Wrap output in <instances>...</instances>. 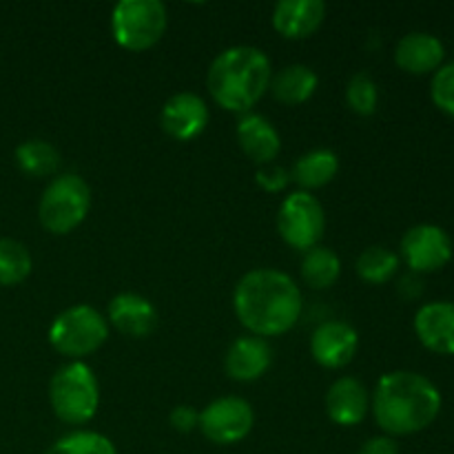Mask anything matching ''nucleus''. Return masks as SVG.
<instances>
[{"label":"nucleus","mask_w":454,"mask_h":454,"mask_svg":"<svg viewBox=\"0 0 454 454\" xmlns=\"http://www.w3.org/2000/svg\"><path fill=\"white\" fill-rule=\"evenodd\" d=\"M359 348V337L350 324L324 322L315 328L310 337V353L313 359L324 368H344L353 362Z\"/></svg>","instance_id":"12"},{"label":"nucleus","mask_w":454,"mask_h":454,"mask_svg":"<svg viewBox=\"0 0 454 454\" xmlns=\"http://www.w3.org/2000/svg\"><path fill=\"white\" fill-rule=\"evenodd\" d=\"M372 415L388 437H406L428 428L442 411V393L428 377L412 371L388 372L372 395Z\"/></svg>","instance_id":"2"},{"label":"nucleus","mask_w":454,"mask_h":454,"mask_svg":"<svg viewBox=\"0 0 454 454\" xmlns=\"http://www.w3.org/2000/svg\"><path fill=\"white\" fill-rule=\"evenodd\" d=\"M273 69L266 53L257 47L239 44L222 51L211 62L207 87L222 109L244 114L262 100L270 87Z\"/></svg>","instance_id":"3"},{"label":"nucleus","mask_w":454,"mask_h":454,"mask_svg":"<svg viewBox=\"0 0 454 454\" xmlns=\"http://www.w3.org/2000/svg\"><path fill=\"white\" fill-rule=\"evenodd\" d=\"M91 207V189L75 173H65L49 182L40 198L38 217L44 231L67 235L78 229Z\"/></svg>","instance_id":"5"},{"label":"nucleus","mask_w":454,"mask_h":454,"mask_svg":"<svg viewBox=\"0 0 454 454\" xmlns=\"http://www.w3.org/2000/svg\"><path fill=\"white\" fill-rule=\"evenodd\" d=\"M355 269H357V275L364 282L380 286V284H386L388 279H393V275L397 273L399 255H395L386 247H368L357 257Z\"/></svg>","instance_id":"25"},{"label":"nucleus","mask_w":454,"mask_h":454,"mask_svg":"<svg viewBox=\"0 0 454 454\" xmlns=\"http://www.w3.org/2000/svg\"><path fill=\"white\" fill-rule=\"evenodd\" d=\"M49 402L60 421L82 426L96 417L100 406V386L91 368L82 362L62 366L49 384Z\"/></svg>","instance_id":"4"},{"label":"nucleus","mask_w":454,"mask_h":454,"mask_svg":"<svg viewBox=\"0 0 454 454\" xmlns=\"http://www.w3.org/2000/svg\"><path fill=\"white\" fill-rule=\"evenodd\" d=\"M106 337H109V324L93 306L87 304L62 310L49 328V344L71 359H82L96 353Z\"/></svg>","instance_id":"6"},{"label":"nucleus","mask_w":454,"mask_h":454,"mask_svg":"<svg viewBox=\"0 0 454 454\" xmlns=\"http://www.w3.org/2000/svg\"><path fill=\"white\" fill-rule=\"evenodd\" d=\"M168 424H171L173 430H177L182 434L193 433L200 426V412L191 406H177L168 415Z\"/></svg>","instance_id":"30"},{"label":"nucleus","mask_w":454,"mask_h":454,"mask_svg":"<svg viewBox=\"0 0 454 454\" xmlns=\"http://www.w3.org/2000/svg\"><path fill=\"white\" fill-rule=\"evenodd\" d=\"M326 18V4L322 0H282L273 7V27L288 40H301L313 35Z\"/></svg>","instance_id":"14"},{"label":"nucleus","mask_w":454,"mask_h":454,"mask_svg":"<svg viewBox=\"0 0 454 454\" xmlns=\"http://www.w3.org/2000/svg\"><path fill=\"white\" fill-rule=\"evenodd\" d=\"M340 171V160L333 151L315 149L301 155L291 168V180H295L309 193L310 189H322Z\"/></svg>","instance_id":"21"},{"label":"nucleus","mask_w":454,"mask_h":454,"mask_svg":"<svg viewBox=\"0 0 454 454\" xmlns=\"http://www.w3.org/2000/svg\"><path fill=\"white\" fill-rule=\"evenodd\" d=\"M357 454H399V446L393 437L381 434V437H372L364 442Z\"/></svg>","instance_id":"31"},{"label":"nucleus","mask_w":454,"mask_h":454,"mask_svg":"<svg viewBox=\"0 0 454 454\" xmlns=\"http://www.w3.org/2000/svg\"><path fill=\"white\" fill-rule=\"evenodd\" d=\"M239 324L255 337H278L291 331L301 315V293L293 278L273 269L244 275L233 293Z\"/></svg>","instance_id":"1"},{"label":"nucleus","mask_w":454,"mask_h":454,"mask_svg":"<svg viewBox=\"0 0 454 454\" xmlns=\"http://www.w3.org/2000/svg\"><path fill=\"white\" fill-rule=\"evenodd\" d=\"M371 408L366 386L355 377H341L328 388L326 395V412L333 424L353 428L362 424Z\"/></svg>","instance_id":"15"},{"label":"nucleus","mask_w":454,"mask_h":454,"mask_svg":"<svg viewBox=\"0 0 454 454\" xmlns=\"http://www.w3.org/2000/svg\"><path fill=\"white\" fill-rule=\"evenodd\" d=\"M273 362V350L262 337H239L226 353V375L235 381H255L266 375Z\"/></svg>","instance_id":"18"},{"label":"nucleus","mask_w":454,"mask_h":454,"mask_svg":"<svg viewBox=\"0 0 454 454\" xmlns=\"http://www.w3.org/2000/svg\"><path fill=\"white\" fill-rule=\"evenodd\" d=\"M443 56H446L443 43L428 31H411L399 40L397 49H395V62L399 65V69L415 75L437 71L442 67Z\"/></svg>","instance_id":"17"},{"label":"nucleus","mask_w":454,"mask_h":454,"mask_svg":"<svg viewBox=\"0 0 454 454\" xmlns=\"http://www.w3.org/2000/svg\"><path fill=\"white\" fill-rule=\"evenodd\" d=\"M109 322L122 335L145 340L158 326V310L137 293H120L109 301Z\"/></svg>","instance_id":"16"},{"label":"nucleus","mask_w":454,"mask_h":454,"mask_svg":"<svg viewBox=\"0 0 454 454\" xmlns=\"http://www.w3.org/2000/svg\"><path fill=\"white\" fill-rule=\"evenodd\" d=\"M415 333L421 344L437 355H454V304L430 301L415 315Z\"/></svg>","instance_id":"13"},{"label":"nucleus","mask_w":454,"mask_h":454,"mask_svg":"<svg viewBox=\"0 0 454 454\" xmlns=\"http://www.w3.org/2000/svg\"><path fill=\"white\" fill-rule=\"evenodd\" d=\"M257 184L262 186L269 193H278V191H284L291 182V171H286L284 167H275V164H266L260 171L255 173Z\"/></svg>","instance_id":"29"},{"label":"nucleus","mask_w":454,"mask_h":454,"mask_svg":"<svg viewBox=\"0 0 454 454\" xmlns=\"http://www.w3.org/2000/svg\"><path fill=\"white\" fill-rule=\"evenodd\" d=\"M317 84L319 78L310 67L288 65L270 78L269 89L270 93H273L275 100H279L282 105L288 106H297L304 105L306 100H310V96L317 91Z\"/></svg>","instance_id":"20"},{"label":"nucleus","mask_w":454,"mask_h":454,"mask_svg":"<svg viewBox=\"0 0 454 454\" xmlns=\"http://www.w3.org/2000/svg\"><path fill=\"white\" fill-rule=\"evenodd\" d=\"M16 162L29 177H47L60 168V153L47 140H27L16 149Z\"/></svg>","instance_id":"23"},{"label":"nucleus","mask_w":454,"mask_h":454,"mask_svg":"<svg viewBox=\"0 0 454 454\" xmlns=\"http://www.w3.org/2000/svg\"><path fill=\"white\" fill-rule=\"evenodd\" d=\"M430 96L443 114L454 115V60L434 71L433 82H430Z\"/></svg>","instance_id":"28"},{"label":"nucleus","mask_w":454,"mask_h":454,"mask_svg":"<svg viewBox=\"0 0 454 454\" xmlns=\"http://www.w3.org/2000/svg\"><path fill=\"white\" fill-rule=\"evenodd\" d=\"M238 142L244 153L257 164H270L282 149V140L273 124L262 115H244L238 124Z\"/></svg>","instance_id":"19"},{"label":"nucleus","mask_w":454,"mask_h":454,"mask_svg":"<svg viewBox=\"0 0 454 454\" xmlns=\"http://www.w3.org/2000/svg\"><path fill=\"white\" fill-rule=\"evenodd\" d=\"M31 253L18 239L0 238V284L3 286H16L25 282L31 273Z\"/></svg>","instance_id":"24"},{"label":"nucleus","mask_w":454,"mask_h":454,"mask_svg":"<svg viewBox=\"0 0 454 454\" xmlns=\"http://www.w3.org/2000/svg\"><path fill=\"white\" fill-rule=\"evenodd\" d=\"M167 7L160 0H122L111 13V31L120 47L146 51L167 31Z\"/></svg>","instance_id":"7"},{"label":"nucleus","mask_w":454,"mask_h":454,"mask_svg":"<svg viewBox=\"0 0 454 454\" xmlns=\"http://www.w3.org/2000/svg\"><path fill=\"white\" fill-rule=\"evenodd\" d=\"M341 262L337 253L326 247H315L306 251L301 260V279L315 291H326L340 279Z\"/></svg>","instance_id":"22"},{"label":"nucleus","mask_w":454,"mask_h":454,"mask_svg":"<svg viewBox=\"0 0 454 454\" xmlns=\"http://www.w3.org/2000/svg\"><path fill=\"white\" fill-rule=\"evenodd\" d=\"M44 454H118L109 437L100 433H71L58 439Z\"/></svg>","instance_id":"26"},{"label":"nucleus","mask_w":454,"mask_h":454,"mask_svg":"<svg viewBox=\"0 0 454 454\" xmlns=\"http://www.w3.org/2000/svg\"><path fill=\"white\" fill-rule=\"evenodd\" d=\"M326 229V215L315 195L295 191L282 202L278 211V231L284 242L295 251H310L319 247Z\"/></svg>","instance_id":"8"},{"label":"nucleus","mask_w":454,"mask_h":454,"mask_svg":"<svg viewBox=\"0 0 454 454\" xmlns=\"http://www.w3.org/2000/svg\"><path fill=\"white\" fill-rule=\"evenodd\" d=\"M255 424V415L247 399L222 397L208 403L200 412V426L204 437L217 446H233L248 437Z\"/></svg>","instance_id":"9"},{"label":"nucleus","mask_w":454,"mask_h":454,"mask_svg":"<svg viewBox=\"0 0 454 454\" xmlns=\"http://www.w3.org/2000/svg\"><path fill=\"white\" fill-rule=\"evenodd\" d=\"M402 255L412 273H433L452 257V239L437 224H417L402 238Z\"/></svg>","instance_id":"10"},{"label":"nucleus","mask_w":454,"mask_h":454,"mask_svg":"<svg viewBox=\"0 0 454 454\" xmlns=\"http://www.w3.org/2000/svg\"><path fill=\"white\" fill-rule=\"evenodd\" d=\"M346 102L350 109L357 115H372L377 111V102H380V91L377 84L366 71H359L348 80L346 87Z\"/></svg>","instance_id":"27"},{"label":"nucleus","mask_w":454,"mask_h":454,"mask_svg":"<svg viewBox=\"0 0 454 454\" xmlns=\"http://www.w3.org/2000/svg\"><path fill=\"white\" fill-rule=\"evenodd\" d=\"M160 124H162L164 133L171 136L173 140H193L208 124L207 102L189 91L176 93V96L164 102Z\"/></svg>","instance_id":"11"}]
</instances>
